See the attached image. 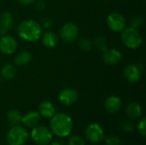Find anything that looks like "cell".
Masks as SVG:
<instances>
[{"label": "cell", "mask_w": 146, "mask_h": 145, "mask_svg": "<svg viewBox=\"0 0 146 145\" xmlns=\"http://www.w3.org/2000/svg\"><path fill=\"white\" fill-rule=\"evenodd\" d=\"M52 133L60 138L68 137L73 130L72 119L66 114H55L50 123Z\"/></svg>", "instance_id": "6da1fadb"}, {"label": "cell", "mask_w": 146, "mask_h": 145, "mask_svg": "<svg viewBox=\"0 0 146 145\" xmlns=\"http://www.w3.org/2000/svg\"><path fill=\"white\" fill-rule=\"evenodd\" d=\"M18 34L26 41L34 42L41 37L42 27L34 20H26L19 24Z\"/></svg>", "instance_id": "7a4b0ae2"}, {"label": "cell", "mask_w": 146, "mask_h": 145, "mask_svg": "<svg viewBox=\"0 0 146 145\" xmlns=\"http://www.w3.org/2000/svg\"><path fill=\"white\" fill-rule=\"evenodd\" d=\"M121 32V41L126 47L132 50H135L142 44L143 38L137 28H133L131 26L125 27V29Z\"/></svg>", "instance_id": "3957f363"}, {"label": "cell", "mask_w": 146, "mask_h": 145, "mask_svg": "<svg viewBox=\"0 0 146 145\" xmlns=\"http://www.w3.org/2000/svg\"><path fill=\"white\" fill-rule=\"evenodd\" d=\"M28 138L27 130L21 126H11L7 135V143L9 145H22Z\"/></svg>", "instance_id": "277c9868"}, {"label": "cell", "mask_w": 146, "mask_h": 145, "mask_svg": "<svg viewBox=\"0 0 146 145\" xmlns=\"http://www.w3.org/2000/svg\"><path fill=\"white\" fill-rule=\"evenodd\" d=\"M31 138L36 144L48 145L52 139V132L45 126H34L31 132Z\"/></svg>", "instance_id": "5b68a950"}, {"label": "cell", "mask_w": 146, "mask_h": 145, "mask_svg": "<svg viewBox=\"0 0 146 145\" xmlns=\"http://www.w3.org/2000/svg\"><path fill=\"white\" fill-rule=\"evenodd\" d=\"M79 35V28L76 24L68 22L64 24L60 30V36L63 42L68 44L77 39Z\"/></svg>", "instance_id": "8992f818"}, {"label": "cell", "mask_w": 146, "mask_h": 145, "mask_svg": "<svg viewBox=\"0 0 146 145\" xmlns=\"http://www.w3.org/2000/svg\"><path fill=\"white\" fill-rule=\"evenodd\" d=\"M107 25L110 30L118 32L125 29L127 26V21L125 17L120 13H111L107 17Z\"/></svg>", "instance_id": "52a82bcc"}, {"label": "cell", "mask_w": 146, "mask_h": 145, "mask_svg": "<svg viewBox=\"0 0 146 145\" xmlns=\"http://www.w3.org/2000/svg\"><path fill=\"white\" fill-rule=\"evenodd\" d=\"M86 139L93 144H98L104 138V132L103 128L97 123L90 124L85 131Z\"/></svg>", "instance_id": "ba28073f"}, {"label": "cell", "mask_w": 146, "mask_h": 145, "mask_svg": "<svg viewBox=\"0 0 146 145\" xmlns=\"http://www.w3.org/2000/svg\"><path fill=\"white\" fill-rule=\"evenodd\" d=\"M18 44L16 39L10 35H3L0 38V51L4 55H11L16 51Z\"/></svg>", "instance_id": "9c48e42d"}, {"label": "cell", "mask_w": 146, "mask_h": 145, "mask_svg": "<svg viewBox=\"0 0 146 145\" xmlns=\"http://www.w3.org/2000/svg\"><path fill=\"white\" fill-rule=\"evenodd\" d=\"M78 92L74 89L71 88H67L62 90L58 96V100L59 102L66 106L72 105L75 103L78 100Z\"/></svg>", "instance_id": "30bf717a"}, {"label": "cell", "mask_w": 146, "mask_h": 145, "mask_svg": "<svg viewBox=\"0 0 146 145\" xmlns=\"http://www.w3.org/2000/svg\"><path fill=\"white\" fill-rule=\"evenodd\" d=\"M141 71L139 64H129L124 69V77L130 83H137L141 78Z\"/></svg>", "instance_id": "8fae6325"}, {"label": "cell", "mask_w": 146, "mask_h": 145, "mask_svg": "<svg viewBox=\"0 0 146 145\" xmlns=\"http://www.w3.org/2000/svg\"><path fill=\"white\" fill-rule=\"evenodd\" d=\"M121 59L122 54L116 49H108L102 55V60L107 65H116Z\"/></svg>", "instance_id": "7c38bea8"}, {"label": "cell", "mask_w": 146, "mask_h": 145, "mask_svg": "<svg viewBox=\"0 0 146 145\" xmlns=\"http://www.w3.org/2000/svg\"><path fill=\"white\" fill-rule=\"evenodd\" d=\"M122 105L121 99L117 96H110L107 97L104 103V108L107 112L110 114H115L118 112Z\"/></svg>", "instance_id": "4fadbf2b"}, {"label": "cell", "mask_w": 146, "mask_h": 145, "mask_svg": "<svg viewBox=\"0 0 146 145\" xmlns=\"http://www.w3.org/2000/svg\"><path fill=\"white\" fill-rule=\"evenodd\" d=\"M40 121V115L36 111H30L21 117V122L27 127H34Z\"/></svg>", "instance_id": "5bb4252c"}, {"label": "cell", "mask_w": 146, "mask_h": 145, "mask_svg": "<svg viewBox=\"0 0 146 145\" xmlns=\"http://www.w3.org/2000/svg\"><path fill=\"white\" fill-rule=\"evenodd\" d=\"M38 114L44 118H51L56 114L55 106L49 101H44L38 106Z\"/></svg>", "instance_id": "9a60e30c"}, {"label": "cell", "mask_w": 146, "mask_h": 145, "mask_svg": "<svg viewBox=\"0 0 146 145\" xmlns=\"http://www.w3.org/2000/svg\"><path fill=\"white\" fill-rule=\"evenodd\" d=\"M142 113H143V109L139 103L136 102H133L127 105V116L131 118L132 120L139 119L142 115Z\"/></svg>", "instance_id": "2e32d148"}, {"label": "cell", "mask_w": 146, "mask_h": 145, "mask_svg": "<svg viewBox=\"0 0 146 145\" xmlns=\"http://www.w3.org/2000/svg\"><path fill=\"white\" fill-rule=\"evenodd\" d=\"M42 43L44 46L48 48L55 47L58 43V38L54 32L48 31L42 35Z\"/></svg>", "instance_id": "e0dca14e"}, {"label": "cell", "mask_w": 146, "mask_h": 145, "mask_svg": "<svg viewBox=\"0 0 146 145\" xmlns=\"http://www.w3.org/2000/svg\"><path fill=\"white\" fill-rule=\"evenodd\" d=\"M16 74V68L13 64H5L1 69V77L6 80L12 79Z\"/></svg>", "instance_id": "ac0fdd59"}, {"label": "cell", "mask_w": 146, "mask_h": 145, "mask_svg": "<svg viewBox=\"0 0 146 145\" xmlns=\"http://www.w3.org/2000/svg\"><path fill=\"white\" fill-rule=\"evenodd\" d=\"M21 117H22L21 114L16 109H11L8 111L6 114V118L10 126L18 125L21 121Z\"/></svg>", "instance_id": "d6986e66"}, {"label": "cell", "mask_w": 146, "mask_h": 145, "mask_svg": "<svg viewBox=\"0 0 146 145\" xmlns=\"http://www.w3.org/2000/svg\"><path fill=\"white\" fill-rule=\"evenodd\" d=\"M0 25L1 27L6 29H11L14 26V18L9 12H3L0 16Z\"/></svg>", "instance_id": "ffe728a7"}, {"label": "cell", "mask_w": 146, "mask_h": 145, "mask_svg": "<svg viewBox=\"0 0 146 145\" xmlns=\"http://www.w3.org/2000/svg\"><path fill=\"white\" fill-rule=\"evenodd\" d=\"M32 59V55L28 51H22L16 55L14 58V62L18 66H23L27 64Z\"/></svg>", "instance_id": "44dd1931"}, {"label": "cell", "mask_w": 146, "mask_h": 145, "mask_svg": "<svg viewBox=\"0 0 146 145\" xmlns=\"http://www.w3.org/2000/svg\"><path fill=\"white\" fill-rule=\"evenodd\" d=\"M94 45L95 47L102 51V52H104L105 50H108V44H107V41H106V38L104 37V36H98L96 38L95 41H94Z\"/></svg>", "instance_id": "7402d4cb"}, {"label": "cell", "mask_w": 146, "mask_h": 145, "mask_svg": "<svg viewBox=\"0 0 146 145\" xmlns=\"http://www.w3.org/2000/svg\"><path fill=\"white\" fill-rule=\"evenodd\" d=\"M119 128L124 132H132L135 130V125L133 121L126 120V121H122L120 123Z\"/></svg>", "instance_id": "603a6c76"}, {"label": "cell", "mask_w": 146, "mask_h": 145, "mask_svg": "<svg viewBox=\"0 0 146 145\" xmlns=\"http://www.w3.org/2000/svg\"><path fill=\"white\" fill-rule=\"evenodd\" d=\"M79 46L82 50L85 51H89L92 50V41L87 38H82L79 40Z\"/></svg>", "instance_id": "cb8c5ba5"}, {"label": "cell", "mask_w": 146, "mask_h": 145, "mask_svg": "<svg viewBox=\"0 0 146 145\" xmlns=\"http://www.w3.org/2000/svg\"><path fill=\"white\" fill-rule=\"evenodd\" d=\"M105 145H120L121 144V138L116 135H109L105 138Z\"/></svg>", "instance_id": "d4e9b609"}, {"label": "cell", "mask_w": 146, "mask_h": 145, "mask_svg": "<svg viewBox=\"0 0 146 145\" xmlns=\"http://www.w3.org/2000/svg\"><path fill=\"white\" fill-rule=\"evenodd\" d=\"M144 20L140 15H134L133 18H131L130 21H129V25L131 27L133 28H139V26H141L143 25Z\"/></svg>", "instance_id": "484cf974"}, {"label": "cell", "mask_w": 146, "mask_h": 145, "mask_svg": "<svg viewBox=\"0 0 146 145\" xmlns=\"http://www.w3.org/2000/svg\"><path fill=\"white\" fill-rule=\"evenodd\" d=\"M68 145H86L85 139L80 136H71L68 139Z\"/></svg>", "instance_id": "4316f807"}, {"label": "cell", "mask_w": 146, "mask_h": 145, "mask_svg": "<svg viewBox=\"0 0 146 145\" xmlns=\"http://www.w3.org/2000/svg\"><path fill=\"white\" fill-rule=\"evenodd\" d=\"M138 131H139V135H141L143 138H145L146 136V119L145 118H143L139 123L138 124Z\"/></svg>", "instance_id": "83f0119b"}, {"label": "cell", "mask_w": 146, "mask_h": 145, "mask_svg": "<svg viewBox=\"0 0 146 145\" xmlns=\"http://www.w3.org/2000/svg\"><path fill=\"white\" fill-rule=\"evenodd\" d=\"M36 8L37 9H38L39 11H43L45 9V3L43 0H40L38 2H37L36 3Z\"/></svg>", "instance_id": "f1b7e54d"}, {"label": "cell", "mask_w": 146, "mask_h": 145, "mask_svg": "<svg viewBox=\"0 0 146 145\" xmlns=\"http://www.w3.org/2000/svg\"><path fill=\"white\" fill-rule=\"evenodd\" d=\"M43 26L45 27V28H49L52 26V21L50 19H44L43 20Z\"/></svg>", "instance_id": "f546056e"}, {"label": "cell", "mask_w": 146, "mask_h": 145, "mask_svg": "<svg viewBox=\"0 0 146 145\" xmlns=\"http://www.w3.org/2000/svg\"><path fill=\"white\" fill-rule=\"evenodd\" d=\"M18 2L22 5H29L36 2V0H18Z\"/></svg>", "instance_id": "4dcf8cb0"}, {"label": "cell", "mask_w": 146, "mask_h": 145, "mask_svg": "<svg viewBox=\"0 0 146 145\" xmlns=\"http://www.w3.org/2000/svg\"><path fill=\"white\" fill-rule=\"evenodd\" d=\"M51 145H63L62 142L60 141V140H56V141H54L51 143Z\"/></svg>", "instance_id": "1f68e13d"}, {"label": "cell", "mask_w": 146, "mask_h": 145, "mask_svg": "<svg viewBox=\"0 0 146 145\" xmlns=\"http://www.w3.org/2000/svg\"><path fill=\"white\" fill-rule=\"evenodd\" d=\"M0 84H1V78H0Z\"/></svg>", "instance_id": "d6a6232c"}]
</instances>
